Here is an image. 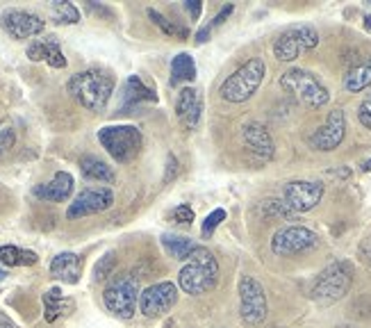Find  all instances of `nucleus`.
Masks as SVG:
<instances>
[{
    "label": "nucleus",
    "instance_id": "39448f33",
    "mask_svg": "<svg viewBox=\"0 0 371 328\" xmlns=\"http://www.w3.org/2000/svg\"><path fill=\"white\" fill-rule=\"evenodd\" d=\"M280 87L287 94H292L298 103H303L305 107H312V109L324 107L330 100L328 89H326L310 71H303V69H289L282 73Z\"/></svg>",
    "mask_w": 371,
    "mask_h": 328
},
{
    "label": "nucleus",
    "instance_id": "6ab92c4d",
    "mask_svg": "<svg viewBox=\"0 0 371 328\" xmlns=\"http://www.w3.org/2000/svg\"><path fill=\"white\" fill-rule=\"evenodd\" d=\"M71 192H74V176L67 171L55 173V178L46 182V185L34 187V196L41 201H53V203H62L67 201Z\"/></svg>",
    "mask_w": 371,
    "mask_h": 328
},
{
    "label": "nucleus",
    "instance_id": "2eb2a0df",
    "mask_svg": "<svg viewBox=\"0 0 371 328\" xmlns=\"http://www.w3.org/2000/svg\"><path fill=\"white\" fill-rule=\"evenodd\" d=\"M43 21L41 17L25 10H10L3 14V28L10 32L14 39H30L43 32Z\"/></svg>",
    "mask_w": 371,
    "mask_h": 328
},
{
    "label": "nucleus",
    "instance_id": "1a4fd4ad",
    "mask_svg": "<svg viewBox=\"0 0 371 328\" xmlns=\"http://www.w3.org/2000/svg\"><path fill=\"white\" fill-rule=\"evenodd\" d=\"M239 303H242V319L246 324L258 326L267 319L269 305H267L265 287L253 276H244L239 281Z\"/></svg>",
    "mask_w": 371,
    "mask_h": 328
},
{
    "label": "nucleus",
    "instance_id": "c756f323",
    "mask_svg": "<svg viewBox=\"0 0 371 328\" xmlns=\"http://www.w3.org/2000/svg\"><path fill=\"white\" fill-rule=\"evenodd\" d=\"M14 142H16V133H14V126L10 121H0V160L7 155V151L12 149Z\"/></svg>",
    "mask_w": 371,
    "mask_h": 328
},
{
    "label": "nucleus",
    "instance_id": "a19ab883",
    "mask_svg": "<svg viewBox=\"0 0 371 328\" xmlns=\"http://www.w3.org/2000/svg\"><path fill=\"white\" fill-rule=\"evenodd\" d=\"M365 25H367V30L371 32V17H365Z\"/></svg>",
    "mask_w": 371,
    "mask_h": 328
},
{
    "label": "nucleus",
    "instance_id": "37998d69",
    "mask_svg": "<svg viewBox=\"0 0 371 328\" xmlns=\"http://www.w3.org/2000/svg\"><path fill=\"white\" fill-rule=\"evenodd\" d=\"M5 276H7V274H5V269H0V281H5Z\"/></svg>",
    "mask_w": 371,
    "mask_h": 328
},
{
    "label": "nucleus",
    "instance_id": "4468645a",
    "mask_svg": "<svg viewBox=\"0 0 371 328\" xmlns=\"http://www.w3.org/2000/svg\"><path fill=\"white\" fill-rule=\"evenodd\" d=\"M344 133H346V116L341 109H333L324 126L310 137V146L317 151H333L344 140Z\"/></svg>",
    "mask_w": 371,
    "mask_h": 328
},
{
    "label": "nucleus",
    "instance_id": "7ed1b4c3",
    "mask_svg": "<svg viewBox=\"0 0 371 328\" xmlns=\"http://www.w3.org/2000/svg\"><path fill=\"white\" fill-rule=\"evenodd\" d=\"M353 283V267L348 262H333L317 276L315 285L310 289V296L315 298L319 305H330L339 298L346 296Z\"/></svg>",
    "mask_w": 371,
    "mask_h": 328
},
{
    "label": "nucleus",
    "instance_id": "c85d7f7f",
    "mask_svg": "<svg viewBox=\"0 0 371 328\" xmlns=\"http://www.w3.org/2000/svg\"><path fill=\"white\" fill-rule=\"evenodd\" d=\"M148 17H150V21H153V23H155L157 28H162V32H164V34H171V36H183V39L187 36V30H185V28H180L178 23H171V21L166 19V17H162V14H159V12L148 10Z\"/></svg>",
    "mask_w": 371,
    "mask_h": 328
},
{
    "label": "nucleus",
    "instance_id": "bb28decb",
    "mask_svg": "<svg viewBox=\"0 0 371 328\" xmlns=\"http://www.w3.org/2000/svg\"><path fill=\"white\" fill-rule=\"evenodd\" d=\"M37 260H39L37 253L23 251L19 249V246H3V249H0V262L7 267H30Z\"/></svg>",
    "mask_w": 371,
    "mask_h": 328
},
{
    "label": "nucleus",
    "instance_id": "0eeeda50",
    "mask_svg": "<svg viewBox=\"0 0 371 328\" xmlns=\"http://www.w3.org/2000/svg\"><path fill=\"white\" fill-rule=\"evenodd\" d=\"M139 296H142L139 294V281H137L133 274L116 276V278L103 292L105 308L121 319H130L135 315L137 303H139Z\"/></svg>",
    "mask_w": 371,
    "mask_h": 328
},
{
    "label": "nucleus",
    "instance_id": "f3484780",
    "mask_svg": "<svg viewBox=\"0 0 371 328\" xmlns=\"http://www.w3.org/2000/svg\"><path fill=\"white\" fill-rule=\"evenodd\" d=\"M176 114L180 123H183L185 128H196L201 121V114H203V98L201 94L192 89V87H187L178 94V100H176Z\"/></svg>",
    "mask_w": 371,
    "mask_h": 328
},
{
    "label": "nucleus",
    "instance_id": "f704fd0d",
    "mask_svg": "<svg viewBox=\"0 0 371 328\" xmlns=\"http://www.w3.org/2000/svg\"><path fill=\"white\" fill-rule=\"evenodd\" d=\"M232 12H235V7H232V5H225V7H223V10H221L219 14H216V19L212 21V23H210V25H207V30H212V28H216V25H221V23H223V21H225V19H228V17H230V14H232Z\"/></svg>",
    "mask_w": 371,
    "mask_h": 328
},
{
    "label": "nucleus",
    "instance_id": "79ce46f5",
    "mask_svg": "<svg viewBox=\"0 0 371 328\" xmlns=\"http://www.w3.org/2000/svg\"><path fill=\"white\" fill-rule=\"evenodd\" d=\"M0 328H14L12 324H7V322H0Z\"/></svg>",
    "mask_w": 371,
    "mask_h": 328
},
{
    "label": "nucleus",
    "instance_id": "dca6fc26",
    "mask_svg": "<svg viewBox=\"0 0 371 328\" xmlns=\"http://www.w3.org/2000/svg\"><path fill=\"white\" fill-rule=\"evenodd\" d=\"M242 142L246 149L251 153H256V155H260L262 160H271L276 153V146H273L271 135H269V130L256 121L246 123L242 128Z\"/></svg>",
    "mask_w": 371,
    "mask_h": 328
},
{
    "label": "nucleus",
    "instance_id": "7c9ffc66",
    "mask_svg": "<svg viewBox=\"0 0 371 328\" xmlns=\"http://www.w3.org/2000/svg\"><path fill=\"white\" fill-rule=\"evenodd\" d=\"M114 267H116V253L114 251L105 253V258L98 260L96 269H93V274H96V281H103V278H107V276H112Z\"/></svg>",
    "mask_w": 371,
    "mask_h": 328
},
{
    "label": "nucleus",
    "instance_id": "c9c22d12",
    "mask_svg": "<svg viewBox=\"0 0 371 328\" xmlns=\"http://www.w3.org/2000/svg\"><path fill=\"white\" fill-rule=\"evenodd\" d=\"M185 10H187L189 14H192V19L196 21V19H199V17H201V10H203V3H201V0H187V3H185Z\"/></svg>",
    "mask_w": 371,
    "mask_h": 328
},
{
    "label": "nucleus",
    "instance_id": "4c0bfd02",
    "mask_svg": "<svg viewBox=\"0 0 371 328\" xmlns=\"http://www.w3.org/2000/svg\"><path fill=\"white\" fill-rule=\"evenodd\" d=\"M362 258H365V260H367V265L371 267V239H369V242H367L365 246H362Z\"/></svg>",
    "mask_w": 371,
    "mask_h": 328
},
{
    "label": "nucleus",
    "instance_id": "a878e982",
    "mask_svg": "<svg viewBox=\"0 0 371 328\" xmlns=\"http://www.w3.org/2000/svg\"><path fill=\"white\" fill-rule=\"evenodd\" d=\"M196 78V64L194 57L189 53H180L173 57L171 62V85H180V83H189V80Z\"/></svg>",
    "mask_w": 371,
    "mask_h": 328
},
{
    "label": "nucleus",
    "instance_id": "e433bc0d",
    "mask_svg": "<svg viewBox=\"0 0 371 328\" xmlns=\"http://www.w3.org/2000/svg\"><path fill=\"white\" fill-rule=\"evenodd\" d=\"M173 176H178V160L171 155V157H169V173H166V178H164V180L169 182Z\"/></svg>",
    "mask_w": 371,
    "mask_h": 328
},
{
    "label": "nucleus",
    "instance_id": "393cba45",
    "mask_svg": "<svg viewBox=\"0 0 371 328\" xmlns=\"http://www.w3.org/2000/svg\"><path fill=\"white\" fill-rule=\"evenodd\" d=\"M162 246H164V251L176 260H189L192 253L196 251L194 239L180 237V235H162Z\"/></svg>",
    "mask_w": 371,
    "mask_h": 328
},
{
    "label": "nucleus",
    "instance_id": "5701e85b",
    "mask_svg": "<svg viewBox=\"0 0 371 328\" xmlns=\"http://www.w3.org/2000/svg\"><path fill=\"white\" fill-rule=\"evenodd\" d=\"M43 305H46V322H55L57 317L69 315V312L74 310V301L64 298L60 287H53L43 294Z\"/></svg>",
    "mask_w": 371,
    "mask_h": 328
},
{
    "label": "nucleus",
    "instance_id": "20e7f679",
    "mask_svg": "<svg viewBox=\"0 0 371 328\" xmlns=\"http://www.w3.org/2000/svg\"><path fill=\"white\" fill-rule=\"evenodd\" d=\"M265 71L267 67L260 57H253V60L242 64L230 78L223 80L219 91L221 98L228 100V103H244V100H249L258 91L262 80H265Z\"/></svg>",
    "mask_w": 371,
    "mask_h": 328
},
{
    "label": "nucleus",
    "instance_id": "423d86ee",
    "mask_svg": "<svg viewBox=\"0 0 371 328\" xmlns=\"http://www.w3.org/2000/svg\"><path fill=\"white\" fill-rule=\"evenodd\" d=\"M98 142L116 162L126 164L139 155L144 137L135 126H105L98 130Z\"/></svg>",
    "mask_w": 371,
    "mask_h": 328
},
{
    "label": "nucleus",
    "instance_id": "b1692460",
    "mask_svg": "<svg viewBox=\"0 0 371 328\" xmlns=\"http://www.w3.org/2000/svg\"><path fill=\"white\" fill-rule=\"evenodd\" d=\"M369 85H371V57L362 64H358V67H353L344 76V89L351 91V94H358L362 89H367Z\"/></svg>",
    "mask_w": 371,
    "mask_h": 328
},
{
    "label": "nucleus",
    "instance_id": "ea45409f",
    "mask_svg": "<svg viewBox=\"0 0 371 328\" xmlns=\"http://www.w3.org/2000/svg\"><path fill=\"white\" fill-rule=\"evenodd\" d=\"M362 171H371V160H367V162L362 164Z\"/></svg>",
    "mask_w": 371,
    "mask_h": 328
},
{
    "label": "nucleus",
    "instance_id": "f8f14e48",
    "mask_svg": "<svg viewBox=\"0 0 371 328\" xmlns=\"http://www.w3.org/2000/svg\"><path fill=\"white\" fill-rule=\"evenodd\" d=\"M112 203H114V194L110 187H87L69 206L67 217L80 219V217L98 215V212H103V210L112 208Z\"/></svg>",
    "mask_w": 371,
    "mask_h": 328
},
{
    "label": "nucleus",
    "instance_id": "2f4dec72",
    "mask_svg": "<svg viewBox=\"0 0 371 328\" xmlns=\"http://www.w3.org/2000/svg\"><path fill=\"white\" fill-rule=\"evenodd\" d=\"M225 219V210H221V208H216L212 215H207V219L203 221V228H201V232H203V237H210L212 232L216 230V226H219L221 221Z\"/></svg>",
    "mask_w": 371,
    "mask_h": 328
},
{
    "label": "nucleus",
    "instance_id": "f03ea898",
    "mask_svg": "<svg viewBox=\"0 0 371 328\" xmlns=\"http://www.w3.org/2000/svg\"><path fill=\"white\" fill-rule=\"evenodd\" d=\"M112 91H114L112 76H107L105 71H98V69L76 73V76L69 80V94L82 107L91 109V112H100V109L107 105V100H110Z\"/></svg>",
    "mask_w": 371,
    "mask_h": 328
},
{
    "label": "nucleus",
    "instance_id": "9d476101",
    "mask_svg": "<svg viewBox=\"0 0 371 328\" xmlns=\"http://www.w3.org/2000/svg\"><path fill=\"white\" fill-rule=\"evenodd\" d=\"M317 246V235L310 228L303 226H287L280 228L271 239V251L280 258H289V255L310 251Z\"/></svg>",
    "mask_w": 371,
    "mask_h": 328
},
{
    "label": "nucleus",
    "instance_id": "f257e3e1",
    "mask_svg": "<svg viewBox=\"0 0 371 328\" xmlns=\"http://www.w3.org/2000/svg\"><path fill=\"white\" fill-rule=\"evenodd\" d=\"M216 281H219V262L212 255V251L205 249V246H196V251L192 253V258L187 260V265L180 269L178 283L187 294H205L210 292Z\"/></svg>",
    "mask_w": 371,
    "mask_h": 328
},
{
    "label": "nucleus",
    "instance_id": "72a5a7b5",
    "mask_svg": "<svg viewBox=\"0 0 371 328\" xmlns=\"http://www.w3.org/2000/svg\"><path fill=\"white\" fill-rule=\"evenodd\" d=\"M173 217H176V221H180V223H189V221H194V210L189 208L187 203H183V206L176 208Z\"/></svg>",
    "mask_w": 371,
    "mask_h": 328
},
{
    "label": "nucleus",
    "instance_id": "6e6552de",
    "mask_svg": "<svg viewBox=\"0 0 371 328\" xmlns=\"http://www.w3.org/2000/svg\"><path fill=\"white\" fill-rule=\"evenodd\" d=\"M319 43V34L312 25H294L282 32L273 43V55L280 62H294L305 50H312Z\"/></svg>",
    "mask_w": 371,
    "mask_h": 328
},
{
    "label": "nucleus",
    "instance_id": "412c9836",
    "mask_svg": "<svg viewBox=\"0 0 371 328\" xmlns=\"http://www.w3.org/2000/svg\"><path fill=\"white\" fill-rule=\"evenodd\" d=\"M157 100V94L148 89L146 85L142 83L137 76H130L123 85V94H121V105L123 109H130V107H137L139 103H155Z\"/></svg>",
    "mask_w": 371,
    "mask_h": 328
},
{
    "label": "nucleus",
    "instance_id": "a211bd4d",
    "mask_svg": "<svg viewBox=\"0 0 371 328\" xmlns=\"http://www.w3.org/2000/svg\"><path fill=\"white\" fill-rule=\"evenodd\" d=\"M27 57H30L32 62L46 60L53 69H64V67H67V57H64V53H62L57 36H46V39L32 41L30 46H27Z\"/></svg>",
    "mask_w": 371,
    "mask_h": 328
},
{
    "label": "nucleus",
    "instance_id": "4be33fe9",
    "mask_svg": "<svg viewBox=\"0 0 371 328\" xmlns=\"http://www.w3.org/2000/svg\"><path fill=\"white\" fill-rule=\"evenodd\" d=\"M80 169H82V176L87 180H98V182H114L116 173L112 171V166L103 162L96 155H85L80 157Z\"/></svg>",
    "mask_w": 371,
    "mask_h": 328
},
{
    "label": "nucleus",
    "instance_id": "ddd939ff",
    "mask_svg": "<svg viewBox=\"0 0 371 328\" xmlns=\"http://www.w3.org/2000/svg\"><path fill=\"white\" fill-rule=\"evenodd\" d=\"M178 301V289L173 283H157L142 292L139 310L144 317H159L166 315Z\"/></svg>",
    "mask_w": 371,
    "mask_h": 328
},
{
    "label": "nucleus",
    "instance_id": "cd10ccee",
    "mask_svg": "<svg viewBox=\"0 0 371 328\" xmlns=\"http://www.w3.org/2000/svg\"><path fill=\"white\" fill-rule=\"evenodd\" d=\"M50 19L55 23H64V25H74L80 21V12L74 3H64V0H55L50 3Z\"/></svg>",
    "mask_w": 371,
    "mask_h": 328
},
{
    "label": "nucleus",
    "instance_id": "9b49d317",
    "mask_svg": "<svg viewBox=\"0 0 371 328\" xmlns=\"http://www.w3.org/2000/svg\"><path fill=\"white\" fill-rule=\"evenodd\" d=\"M324 185L317 180H294L287 182L282 189V203L292 210V212H308L322 201Z\"/></svg>",
    "mask_w": 371,
    "mask_h": 328
},
{
    "label": "nucleus",
    "instance_id": "aec40b11",
    "mask_svg": "<svg viewBox=\"0 0 371 328\" xmlns=\"http://www.w3.org/2000/svg\"><path fill=\"white\" fill-rule=\"evenodd\" d=\"M50 274H53V278L57 281L76 285L80 281V274H82V260H80L76 253H60L50 262Z\"/></svg>",
    "mask_w": 371,
    "mask_h": 328
},
{
    "label": "nucleus",
    "instance_id": "58836bf2",
    "mask_svg": "<svg viewBox=\"0 0 371 328\" xmlns=\"http://www.w3.org/2000/svg\"><path fill=\"white\" fill-rule=\"evenodd\" d=\"M207 36H210V30H207V28H203V30L196 32V41L203 43V41H207Z\"/></svg>",
    "mask_w": 371,
    "mask_h": 328
},
{
    "label": "nucleus",
    "instance_id": "473e14b6",
    "mask_svg": "<svg viewBox=\"0 0 371 328\" xmlns=\"http://www.w3.org/2000/svg\"><path fill=\"white\" fill-rule=\"evenodd\" d=\"M358 119H360L362 126L371 130V94L360 103V107H358Z\"/></svg>",
    "mask_w": 371,
    "mask_h": 328
}]
</instances>
